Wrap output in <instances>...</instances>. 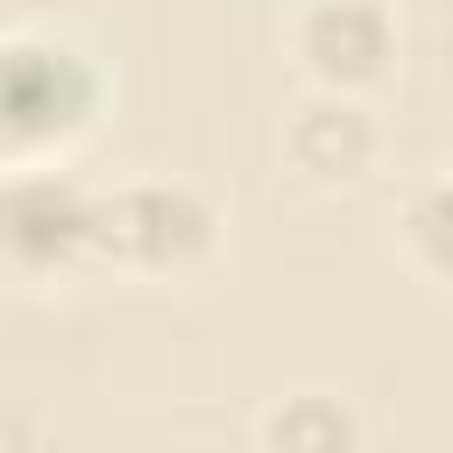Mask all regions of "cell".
Wrapping results in <instances>:
<instances>
[{"mask_svg": "<svg viewBox=\"0 0 453 453\" xmlns=\"http://www.w3.org/2000/svg\"><path fill=\"white\" fill-rule=\"evenodd\" d=\"M106 113L99 57L64 35L14 21L0 28V170L14 163H64Z\"/></svg>", "mask_w": 453, "mask_h": 453, "instance_id": "6da1fadb", "label": "cell"}, {"mask_svg": "<svg viewBox=\"0 0 453 453\" xmlns=\"http://www.w3.org/2000/svg\"><path fill=\"white\" fill-rule=\"evenodd\" d=\"M219 212L184 177H120L99 184V226L92 262H113L127 276H184L212 255Z\"/></svg>", "mask_w": 453, "mask_h": 453, "instance_id": "7a4b0ae2", "label": "cell"}, {"mask_svg": "<svg viewBox=\"0 0 453 453\" xmlns=\"http://www.w3.org/2000/svg\"><path fill=\"white\" fill-rule=\"evenodd\" d=\"M99 184L71 163H14L0 170V276L7 283H57L92 262Z\"/></svg>", "mask_w": 453, "mask_h": 453, "instance_id": "3957f363", "label": "cell"}, {"mask_svg": "<svg viewBox=\"0 0 453 453\" xmlns=\"http://www.w3.org/2000/svg\"><path fill=\"white\" fill-rule=\"evenodd\" d=\"M290 57L311 92L361 99L396 64V14L382 0H304L290 21Z\"/></svg>", "mask_w": 453, "mask_h": 453, "instance_id": "277c9868", "label": "cell"}, {"mask_svg": "<svg viewBox=\"0 0 453 453\" xmlns=\"http://www.w3.org/2000/svg\"><path fill=\"white\" fill-rule=\"evenodd\" d=\"M283 163L311 184H354L368 163H375V120L361 99H340V92H311L290 106L283 120Z\"/></svg>", "mask_w": 453, "mask_h": 453, "instance_id": "5b68a950", "label": "cell"}, {"mask_svg": "<svg viewBox=\"0 0 453 453\" xmlns=\"http://www.w3.org/2000/svg\"><path fill=\"white\" fill-rule=\"evenodd\" d=\"M262 453H361V418L333 389H290L262 411Z\"/></svg>", "mask_w": 453, "mask_h": 453, "instance_id": "8992f818", "label": "cell"}, {"mask_svg": "<svg viewBox=\"0 0 453 453\" xmlns=\"http://www.w3.org/2000/svg\"><path fill=\"white\" fill-rule=\"evenodd\" d=\"M396 241H403V255H411L432 283H453V170H446V177H425V184L403 198Z\"/></svg>", "mask_w": 453, "mask_h": 453, "instance_id": "52a82bcc", "label": "cell"}]
</instances>
